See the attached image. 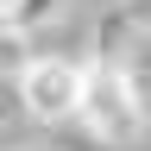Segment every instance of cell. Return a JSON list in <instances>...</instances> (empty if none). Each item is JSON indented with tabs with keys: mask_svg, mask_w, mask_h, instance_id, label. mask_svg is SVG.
<instances>
[{
	"mask_svg": "<svg viewBox=\"0 0 151 151\" xmlns=\"http://www.w3.org/2000/svg\"><path fill=\"white\" fill-rule=\"evenodd\" d=\"M63 13V0H13L6 6V32H44Z\"/></svg>",
	"mask_w": 151,
	"mask_h": 151,
	"instance_id": "cell-3",
	"label": "cell"
},
{
	"mask_svg": "<svg viewBox=\"0 0 151 151\" xmlns=\"http://www.w3.org/2000/svg\"><path fill=\"white\" fill-rule=\"evenodd\" d=\"M82 82H88V63H69V57H32V63L13 76L25 113L44 120V126L82 120Z\"/></svg>",
	"mask_w": 151,
	"mask_h": 151,
	"instance_id": "cell-2",
	"label": "cell"
},
{
	"mask_svg": "<svg viewBox=\"0 0 151 151\" xmlns=\"http://www.w3.org/2000/svg\"><path fill=\"white\" fill-rule=\"evenodd\" d=\"M82 126L94 145H132L145 132V101L132 88V69L113 57H88V82H82Z\"/></svg>",
	"mask_w": 151,
	"mask_h": 151,
	"instance_id": "cell-1",
	"label": "cell"
},
{
	"mask_svg": "<svg viewBox=\"0 0 151 151\" xmlns=\"http://www.w3.org/2000/svg\"><path fill=\"white\" fill-rule=\"evenodd\" d=\"M13 151H38V145H13Z\"/></svg>",
	"mask_w": 151,
	"mask_h": 151,
	"instance_id": "cell-4",
	"label": "cell"
}]
</instances>
